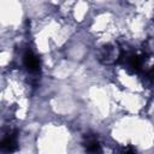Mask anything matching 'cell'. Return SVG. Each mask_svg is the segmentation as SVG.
<instances>
[{"label":"cell","mask_w":154,"mask_h":154,"mask_svg":"<svg viewBox=\"0 0 154 154\" xmlns=\"http://www.w3.org/2000/svg\"><path fill=\"white\" fill-rule=\"evenodd\" d=\"M23 63H24V66L28 69L29 72H32V73H37L40 71V60L38 58L31 52V51H26L23 55Z\"/></svg>","instance_id":"obj_1"},{"label":"cell","mask_w":154,"mask_h":154,"mask_svg":"<svg viewBox=\"0 0 154 154\" xmlns=\"http://www.w3.org/2000/svg\"><path fill=\"white\" fill-rule=\"evenodd\" d=\"M17 148V135L12 131L7 132L1 140V149L6 153H12Z\"/></svg>","instance_id":"obj_2"},{"label":"cell","mask_w":154,"mask_h":154,"mask_svg":"<svg viewBox=\"0 0 154 154\" xmlns=\"http://www.w3.org/2000/svg\"><path fill=\"white\" fill-rule=\"evenodd\" d=\"M123 154H136V153H135V150H134V149L128 148V149H125V150H124V153H123Z\"/></svg>","instance_id":"obj_3"}]
</instances>
